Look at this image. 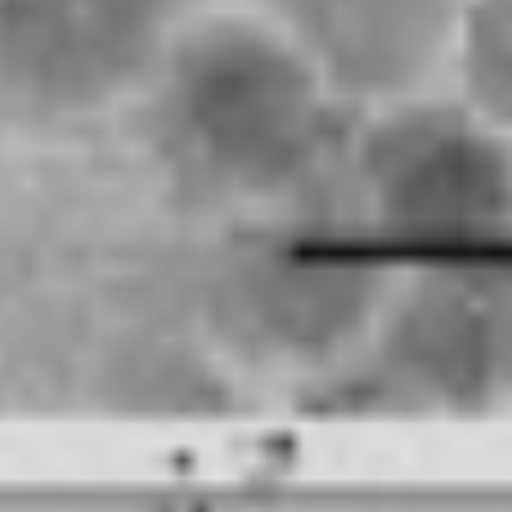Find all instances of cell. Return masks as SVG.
I'll return each instance as SVG.
<instances>
[{"instance_id":"obj_1","label":"cell","mask_w":512,"mask_h":512,"mask_svg":"<svg viewBox=\"0 0 512 512\" xmlns=\"http://www.w3.org/2000/svg\"><path fill=\"white\" fill-rule=\"evenodd\" d=\"M131 108L153 176L185 207L230 221L337 212L360 113L265 14L207 5L180 18Z\"/></svg>"},{"instance_id":"obj_2","label":"cell","mask_w":512,"mask_h":512,"mask_svg":"<svg viewBox=\"0 0 512 512\" xmlns=\"http://www.w3.org/2000/svg\"><path fill=\"white\" fill-rule=\"evenodd\" d=\"M396 270L337 212L239 221L203 270V328L252 378L315 387L364 342Z\"/></svg>"},{"instance_id":"obj_3","label":"cell","mask_w":512,"mask_h":512,"mask_svg":"<svg viewBox=\"0 0 512 512\" xmlns=\"http://www.w3.org/2000/svg\"><path fill=\"white\" fill-rule=\"evenodd\" d=\"M333 207L387 256H512V131L441 86L360 113Z\"/></svg>"},{"instance_id":"obj_4","label":"cell","mask_w":512,"mask_h":512,"mask_svg":"<svg viewBox=\"0 0 512 512\" xmlns=\"http://www.w3.org/2000/svg\"><path fill=\"white\" fill-rule=\"evenodd\" d=\"M310 391L355 418H486L512 405V256L396 274L351 360Z\"/></svg>"},{"instance_id":"obj_5","label":"cell","mask_w":512,"mask_h":512,"mask_svg":"<svg viewBox=\"0 0 512 512\" xmlns=\"http://www.w3.org/2000/svg\"><path fill=\"white\" fill-rule=\"evenodd\" d=\"M185 0H0V122L81 126L131 108Z\"/></svg>"},{"instance_id":"obj_6","label":"cell","mask_w":512,"mask_h":512,"mask_svg":"<svg viewBox=\"0 0 512 512\" xmlns=\"http://www.w3.org/2000/svg\"><path fill=\"white\" fill-rule=\"evenodd\" d=\"M315 77L351 113L436 90L459 0H261Z\"/></svg>"},{"instance_id":"obj_7","label":"cell","mask_w":512,"mask_h":512,"mask_svg":"<svg viewBox=\"0 0 512 512\" xmlns=\"http://www.w3.org/2000/svg\"><path fill=\"white\" fill-rule=\"evenodd\" d=\"M441 86L512 131V0H459Z\"/></svg>"},{"instance_id":"obj_8","label":"cell","mask_w":512,"mask_h":512,"mask_svg":"<svg viewBox=\"0 0 512 512\" xmlns=\"http://www.w3.org/2000/svg\"><path fill=\"white\" fill-rule=\"evenodd\" d=\"M198 5H230V0H198Z\"/></svg>"}]
</instances>
